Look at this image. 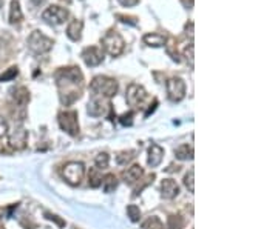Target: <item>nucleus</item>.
<instances>
[{
  "mask_svg": "<svg viewBox=\"0 0 278 229\" xmlns=\"http://www.w3.org/2000/svg\"><path fill=\"white\" fill-rule=\"evenodd\" d=\"M56 83L59 88L62 105L70 106L80 98L83 90V74L77 66L61 68L56 73Z\"/></svg>",
  "mask_w": 278,
  "mask_h": 229,
  "instance_id": "f257e3e1",
  "label": "nucleus"
},
{
  "mask_svg": "<svg viewBox=\"0 0 278 229\" xmlns=\"http://www.w3.org/2000/svg\"><path fill=\"white\" fill-rule=\"evenodd\" d=\"M90 90L93 95L111 98L118 92V82L107 76H96L90 83Z\"/></svg>",
  "mask_w": 278,
  "mask_h": 229,
  "instance_id": "f03ea898",
  "label": "nucleus"
},
{
  "mask_svg": "<svg viewBox=\"0 0 278 229\" xmlns=\"http://www.w3.org/2000/svg\"><path fill=\"white\" fill-rule=\"evenodd\" d=\"M101 45L102 48L111 55V57H118L122 54L124 46H125V42L122 39V36L118 31H108L102 40H101Z\"/></svg>",
  "mask_w": 278,
  "mask_h": 229,
  "instance_id": "7ed1b4c3",
  "label": "nucleus"
},
{
  "mask_svg": "<svg viewBox=\"0 0 278 229\" xmlns=\"http://www.w3.org/2000/svg\"><path fill=\"white\" fill-rule=\"evenodd\" d=\"M62 176L68 184L79 186L85 176V166L82 162H68L62 169Z\"/></svg>",
  "mask_w": 278,
  "mask_h": 229,
  "instance_id": "20e7f679",
  "label": "nucleus"
},
{
  "mask_svg": "<svg viewBox=\"0 0 278 229\" xmlns=\"http://www.w3.org/2000/svg\"><path fill=\"white\" fill-rule=\"evenodd\" d=\"M77 112L76 111H62L59 112V126L61 130L65 131L68 136L77 137L79 136V120H77Z\"/></svg>",
  "mask_w": 278,
  "mask_h": 229,
  "instance_id": "39448f33",
  "label": "nucleus"
},
{
  "mask_svg": "<svg viewBox=\"0 0 278 229\" xmlns=\"http://www.w3.org/2000/svg\"><path fill=\"white\" fill-rule=\"evenodd\" d=\"M53 40L48 39L45 34H42L40 31H33L28 37V48H30L34 54H45L51 51L53 48Z\"/></svg>",
  "mask_w": 278,
  "mask_h": 229,
  "instance_id": "423d86ee",
  "label": "nucleus"
},
{
  "mask_svg": "<svg viewBox=\"0 0 278 229\" xmlns=\"http://www.w3.org/2000/svg\"><path fill=\"white\" fill-rule=\"evenodd\" d=\"M88 114L91 117H102L107 116L108 112L113 111L111 108V103L108 102V98L99 97V95H93V98L88 102V108H87Z\"/></svg>",
  "mask_w": 278,
  "mask_h": 229,
  "instance_id": "0eeeda50",
  "label": "nucleus"
},
{
  "mask_svg": "<svg viewBox=\"0 0 278 229\" xmlns=\"http://www.w3.org/2000/svg\"><path fill=\"white\" fill-rule=\"evenodd\" d=\"M165 88H167V94H169V98L172 102H181L184 97H186V83L183 79L179 77H173L170 80H167L165 83Z\"/></svg>",
  "mask_w": 278,
  "mask_h": 229,
  "instance_id": "6e6552de",
  "label": "nucleus"
},
{
  "mask_svg": "<svg viewBox=\"0 0 278 229\" xmlns=\"http://www.w3.org/2000/svg\"><path fill=\"white\" fill-rule=\"evenodd\" d=\"M42 19L50 25H62L68 19V11L62 6L51 5L48 6L44 14H42Z\"/></svg>",
  "mask_w": 278,
  "mask_h": 229,
  "instance_id": "1a4fd4ad",
  "label": "nucleus"
},
{
  "mask_svg": "<svg viewBox=\"0 0 278 229\" xmlns=\"http://www.w3.org/2000/svg\"><path fill=\"white\" fill-rule=\"evenodd\" d=\"M26 141H28V131L25 130L23 126L16 128V130L11 131L9 136H8V145H9V148L16 149V151L25 149Z\"/></svg>",
  "mask_w": 278,
  "mask_h": 229,
  "instance_id": "9d476101",
  "label": "nucleus"
},
{
  "mask_svg": "<svg viewBox=\"0 0 278 229\" xmlns=\"http://www.w3.org/2000/svg\"><path fill=\"white\" fill-rule=\"evenodd\" d=\"M125 97H127V103L130 106H138L141 105L145 97H147V91L144 90V87L138 83H132L130 87L127 88V92H125Z\"/></svg>",
  "mask_w": 278,
  "mask_h": 229,
  "instance_id": "9b49d317",
  "label": "nucleus"
},
{
  "mask_svg": "<svg viewBox=\"0 0 278 229\" xmlns=\"http://www.w3.org/2000/svg\"><path fill=\"white\" fill-rule=\"evenodd\" d=\"M82 59L87 66H97L104 60V54L97 46H88L82 51Z\"/></svg>",
  "mask_w": 278,
  "mask_h": 229,
  "instance_id": "f8f14e48",
  "label": "nucleus"
},
{
  "mask_svg": "<svg viewBox=\"0 0 278 229\" xmlns=\"http://www.w3.org/2000/svg\"><path fill=\"white\" fill-rule=\"evenodd\" d=\"M179 194V186L175 180L165 179L161 182V197L165 200H172Z\"/></svg>",
  "mask_w": 278,
  "mask_h": 229,
  "instance_id": "ddd939ff",
  "label": "nucleus"
},
{
  "mask_svg": "<svg viewBox=\"0 0 278 229\" xmlns=\"http://www.w3.org/2000/svg\"><path fill=\"white\" fill-rule=\"evenodd\" d=\"M142 176H144V169L139 166V165H133V166L127 168L122 173V180L127 183V184H133L138 180H141Z\"/></svg>",
  "mask_w": 278,
  "mask_h": 229,
  "instance_id": "4468645a",
  "label": "nucleus"
},
{
  "mask_svg": "<svg viewBox=\"0 0 278 229\" xmlns=\"http://www.w3.org/2000/svg\"><path fill=\"white\" fill-rule=\"evenodd\" d=\"M162 157H164V149L159 145H151L148 148V159H147L148 166L150 168L159 166L161 162H162Z\"/></svg>",
  "mask_w": 278,
  "mask_h": 229,
  "instance_id": "2eb2a0df",
  "label": "nucleus"
},
{
  "mask_svg": "<svg viewBox=\"0 0 278 229\" xmlns=\"http://www.w3.org/2000/svg\"><path fill=\"white\" fill-rule=\"evenodd\" d=\"M12 100L14 103H16L17 106L23 108L28 102H30V91H28L25 87H19L12 91Z\"/></svg>",
  "mask_w": 278,
  "mask_h": 229,
  "instance_id": "dca6fc26",
  "label": "nucleus"
},
{
  "mask_svg": "<svg viewBox=\"0 0 278 229\" xmlns=\"http://www.w3.org/2000/svg\"><path fill=\"white\" fill-rule=\"evenodd\" d=\"M82 28H83V23L80 20H73L71 23L68 25V28H67V36L71 39L73 42L80 40V37H82Z\"/></svg>",
  "mask_w": 278,
  "mask_h": 229,
  "instance_id": "f3484780",
  "label": "nucleus"
},
{
  "mask_svg": "<svg viewBox=\"0 0 278 229\" xmlns=\"http://www.w3.org/2000/svg\"><path fill=\"white\" fill-rule=\"evenodd\" d=\"M144 40V44L148 45V46H153V48H161V46H165L167 44V40L164 36L161 34H155V33H151V34H145L142 37Z\"/></svg>",
  "mask_w": 278,
  "mask_h": 229,
  "instance_id": "a211bd4d",
  "label": "nucleus"
},
{
  "mask_svg": "<svg viewBox=\"0 0 278 229\" xmlns=\"http://www.w3.org/2000/svg\"><path fill=\"white\" fill-rule=\"evenodd\" d=\"M23 20V12L20 8V3L17 0H12L11 8H9V23H20Z\"/></svg>",
  "mask_w": 278,
  "mask_h": 229,
  "instance_id": "6ab92c4d",
  "label": "nucleus"
},
{
  "mask_svg": "<svg viewBox=\"0 0 278 229\" xmlns=\"http://www.w3.org/2000/svg\"><path fill=\"white\" fill-rule=\"evenodd\" d=\"M101 184H102V189H104V192L111 194V192H113V191L118 188V179H116V176H115V174H107V176H104V177H102Z\"/></svg>",
  "mask_w": 278,
  "mask_h": 229,
  "instance_id": "aec40b11",
  "label": "nucleus"
},
{
  "mask_svg": "<svg viewBox=\"0 0 278 229\" xmlns=\"http://www.w3.org/2000/svg\"><path fill=\"white\" fill-rule=\"evenodd\" d=\"M175 155L178 160H192L193 159V148L189 145H181L175 149Z\"/></svg>",
  "mask_w": 278,
  "mask_h": 229,
  "instance_id": "412c9836",
  "label": "nucleus"
},
{
  "mask_svg": "<svg viewBox=\"0 0 278 229\" xmlns=\"http://www.w3.org/2000/svg\"><path fill=\"white\" fill-rule=\"evenodd\" d=\"M101 182H102V176L99 174V169L91 168L88 173V184L91 188H97V186H101Z\"/></svg>",
  "mask_w": 278,
  "mask_h": 229,
  "instance_id": "4be33fe9",
  "label": "nucleus"
},
{
  "mask_svg": "<svg viewBox=\"0 0 278 229\" xmlns=\"http://www.w3.org/2000/svg\"><path fill=\"white\" fill-rule=\"evenodd\" d=\"M135 157H136L135 151H122L116 155V162H118V165H127L135 159Z\"/></svg>",
  "mask_w": 278,
  "mask_h": 229,
  "instance_id": "5701e85b",
  "label": "nucleus"
},
{
  "mask_svg": "<svg viewBox=\"0 0 278 229\" xmlns=\"http://www.w3.org/2000/svg\"><path fill=\"white\" fill-rule=\"evenodd\" d=\"M94 165H96L97 169H107L108 165H110V155L107 152L97 154L96 159H94Z\"/></svg>",
  "mask_w": 278,
  "mask_h": 229,
  "instance_id": "b1692460",
  "label": "nucleus"
},
{
  "mask_svg": "<svg viewBox=\"0 0 278 229\" xmlns=\"http://www.w3.org/2000/svg\"><path fill=\"white\" fill-rule=\"evenodd\" d=\"M142 229H164V225L158 217H148L142 223Z\"/></svg>",
  "mask_w": 278,
  "mask_h": 229,
  "instance_id": "393cba45",
  "label": "nucleus"
},
{
  "mask_svg": "<svg viewBox=\"0 0 278 229\" xmlns=\"http://www.w3.org/2000/svg\"><path fill=\"white\" fill-rule=\"evenodd\" d=\"M19 76V68L17 66H11L8 68L5 73L0 76V83H3V82H9L12 79H16Z\"/></svg>",
  "mask_w": 278,
  "mask_h": 229,
  "instance_id": "a878e982",
  "label": "nucleus"
},
{
  "mask_svg": "<svg viewBox=\"0 0 278 229\" xmlns=\"http://www.w3.org/2000/svg\"><path fill=\"white\" fill-rule=\"evenodd\" d=\"M127 216L133 223H136V222H139V219H141V209H139L136 205H129L127 206Z\"/></svg>",
  "mask_w": 278,
  "mask_h": 229,
  "instance_id": "bb28decb",
  "label": "nucleus"
},
{
  "mask_svg": "<svg viewBox=\"0 0 278 229\" xmlns=\"http://www.w3.org/2000/svg\"><path fill=\"white\" fill-rule=\"evenodd\" d=\"M184 184L190 192H195V171L190 169L184 177Z\"/></svg>",
  "mask_w": 278,
  "mask_h": 229,
  "instance_id": "cd10ccee",
  "label": "nucleus"
},
{
  "mask_svg": "<svg viewBox=\"0 0 278 229\" xmlns=\"http://www.w3.org/2000/svg\"><path fill=\"white\" fill-rule=\"evenodd\" d=\"M184 226V220L181 216H170L169 217V228L170 229H181Z\"/></svg>",
  "mask_w": 278,
  "mask_h": 229,
  "instance_id": "c85d7f7f",
  "label": "nucleus"
},
{
  "mask_svg": "<svg viewBox=\"0 0 278 229\" xmlns=\"http://www.w3.org/2000/svg\"><path fill=\"white\" fill-rule=\"evenodd\" d=\"M133 117H135V112L133 111H129L122 114V116L119 117V122L124 125V126H132L133 125Z\"/></svg>",
  "mask_w": 278,
  "mask_h": 229,
  "instance_id": "c756f323",
  "label": "nucleus"
},
{
  "mask_svg": "<svg viewBox=\"0 0 278 229\" xmlns=\"http://www.w3.org/2000/svg\"><path fill=\"white\" fill-rule=\"evenodd\" d=\"M6 134H8V122L3 117H0V137H3Z\"/></svg>",
  "mask_w": 278,
  "mask_h": 229,
  "instance_id": "7c9ffc66",
  "label": "nucleus"
},
{
  "mask_svg": "<svg viewBox=\"0 0 278 229\" xmlns=\"http://www.w3.org/2000/svg\"><path fill=\"white\" fill-rule=\"evenodd\" d=\"M184 55H186L187 60H190V65L193 66V45L192 44L184 49Z\"/></svg>",
  "mask_w": 278,
  "mask_h": 229,
  "instance_id": "2f4dec72",
  "label": "nucleus"
},
{
  "mask_svg": "<svg viewBox=\"0 0 278 229\" xmlns=\"http://www.w3.org/2000/svg\"><path fill=\"white\" fill-rule=\"evenodd\" d=\"M121 22H124V23H130V25H136L138 22H136V17H127V16H122V14H118L116 16Z\"/></svg>",
  "mask_w": 278,
  "mask_h": 229,
  "instance_id": "473e14b6",
  "label": "nucleus"
},
{
  "mask_svg": "<svg viewBox=\"0 0 278 229\" xmlns=\"http://www.w3.org/2000/svg\"><path fill=\"white\" fill-rule=\"evenodd\" d=\"M118 2H119L122 6H127V8H130V6L138 5V3H139V0H118Z\"/></svg>",
  "mask_w": 278,
  "mask_h": 229,
  "instance_id": "72a5a7b5",
  "label": "nucleus"
},
{
  "mask_svg": "<svg viewBox=\"0 0 278 229\" xmlns=\"http://www.w3.org/2000/svg\"><path fill=\"white\" fill-rule=\"evenodd\" d=\"M45 216H47V219H48V220L58 222V225H59V226H65V222H64V220H59V219H58V216H53V214H48V212L45 214Z\"/></svg>",
  "mask_w": 278,
  "mask_h": 229,
  "instance_id": "f704fd0d",
  "label": "nucleus"
},
{
  "mask_svg": "<svg viewBox=\"0 0 278 229\" xmlns=\"http://www.w3.org/2000/svg\"><path fill=\"white\" fill-rule=\"evenodd\" d=\"M183 3H184L186 6H192V5H193V0H183Z\"/></svg>",
  "mask_w": 278,
  "mask_h": 229,
  "instance_id": "c9c22d12",
  "label": "nucleus"
},
{
  "mask_svg": "<svg viewBox=\"0 0 278 229\" xmlns=\"http://www.w3.org/2000/svg\"><path fill=\"white\" fill-rule=\"evenodd\" d=\"M67 2H70V0H67Z\"/></svg>",
  "mask_w": 278,
  "mask_h": 229,
  "instance_id": "e433bc0d",
  "label": "nucleus"
}]
</instances>
